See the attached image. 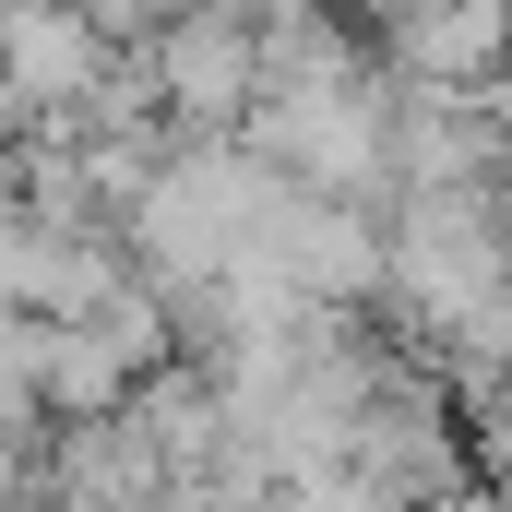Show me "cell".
Listing matches in <instances>:
<instances>
[{
	"label": "cell",
	"mask_w": 512,
	"mask_h": 512,
	"mask_svg": "<svg viewBox=\"0 0 512 512\" xmlns=\"http://www.w3.org/2000/svg\"><path fill=\"white\" fill-rule=\"evenodd\" d=\"M108 72H120V36L84 0H0V143L84 131Z\"/></svg>",
	"instance_id": "1"
}]
</instances>
